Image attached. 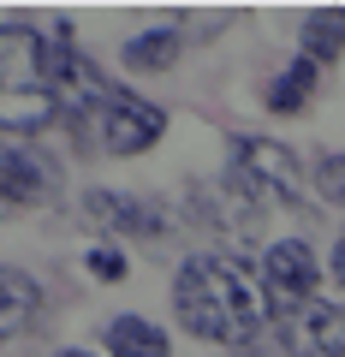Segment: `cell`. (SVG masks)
Instances as JSON below:
<instances>
[{"label": "cell", "instance_id": "6da1fadb", "mask_svg": "<svg viewBox=\"0 0 345 357\" xmlns=\"http://www.w3.org/2000/svg\"><path fill=\"white\" fill-rule=\"evenodd\" d=\"M179 328L208 345H250L262 328V292H250L244 268L227 256H191L173 280Z\"/></svg>", "mask_w": 345, "mask_h": 357}, {"label": "cell", "instance_id": "7a4b0ae2", "mask_svg": "<svg viewBox=\"0 0 345 357\" xmlns=\"http://www.w3.org/2000/svg\"><path fill=\"white\" fill-rule=\"evenodd\" d=\"M227 178L250 197L256 208H292L304 197V173H298V155L274 137H238L232 143V167Z\"/></svg>", "mask_w": 345, "mask_h": 357}, {"label": "cell", "instance_id": "3957f363", "mask_svg": "<svg viewBox=\"0 0 345 357\" xmlns=\"http://www.w3.org/2000/svg\"><path fill=\"white\" fill-rule=\"evenodd\" d=\"M84 119H90V137L102 143L107 155H143V149H155L161 131H167V114L149 107L143 96H131V89H107Z\"/></svg>", "mask_w": 345, "mask_h": 357}, {"label": "cell", "instance_id": "277c9868", "mask_svg": "<svg viewBox=\"0 0 345 357\" xmlns=\"http://www.w3.org/2000/svg\"><path fill=\"white\" fill-rule=\"evenodd\" d=\"M316 286H321V268H316V250H309L304 238L268 244V256H262V280H256L268 316H280V321L298 316L304 304H316Z\"/></svg>", "mask_w": 345, "mask_h": 357}, {"label": "cell", "instance_id": "5b68a950", "mask_svg": "<svg viewBox=\"0 0 345 357\" xmlns=\"http://www.w3.org/2000/svg\"><path fill=\"white\" fill-rule=\"evenodd\" d=\"M197 203V227L208 232V238H220L227 250H244V244L256 238V227H262V208L250 203V197L232 185V178H215V185H203V191H191Z\"/></svg>", "mask_w": 345, "mask_h": 357}, {"label": "cell", "instance_id": "8992f818", "mask_svg": "<svg viewBox=\"0 0 345 357\" xmlns=\"http://www.w3.org/2000/svg\"><path fill=\"white\" fill-rule=\"evenodd\" d=\"M280 351L286 357H345V304H304L298 316L280 321Z\"/></svg>", "mask_w": 345, "mask_h": 357}, {"label": "cell", "instance_id": "52a82bcc", "mask_svg": "<svg viewBox=\"0 0 345 357\" xmlns=\"http://www.w3.org/2000/svg\"><path fill=\"white\" fill-rule=\"evenodd\" d=\"M18 89H54V48L24 24L0 30V96Z\"/></svg>", "mask_w": 345, "mask_h": 357}, {"label": "cell", "instance_id": "ba28073f", "mask_svg": "<svg viewBox=\"0 0 345 357\" xmlns=\"http://www.w3.org/2000/svg\"><path fill=\"white\" fill-rule=\"evenodd\" d=\"M84 220L102 232H119V238H161L167 232V215L143 197H125V191H84Z\"/></svg>", "mask_w": 345, "mask_h": 357}, {"label": "cell", "instance_id": "9c48e42d", "mask_svg": "<svg viewBox=\"0 0 345 357\" xmlns=\"http://www.w3.org/2000/svg\"><path fill=\"white\" fill-rule=\"evenodd\" d=\"M0 197L18 208H36L54 197V167L42 161L36 149H24V143H13V149H0Z\"/></svg>", "mask_w": 345, "mask_h": 357}, {"label": "cell", "instance_id": "30bf717a", "mask_svg": "<svg viewBox=\"0 0 345 357\" xmlns=\"http://www.w3.org/2000/svg\"><path fill=\"white\" fill-rule=\"evenodd\" d=\"M36 310H42V286L30 280L24 268H0V345L18 340L36 321Z\"/></svg>", "mask_w": 345, "mask_h": 357}, {"label": "cell", "instance_id": "8fae6325", "mask_svg": "<svg viewBox=\"0 0 345 357\" xmlns=\"http://www.w3.org/2000/svg\"><path fill=\"white\" fill-rule=\"evenodd\" d=\"M107 357H173L167 333L143 316H114L107 321Z\"/></svg>", "mask_w": 345, "mask_h": 357}, {"label": "cell", "instance_id": "7c38bea8", "mask_svg": "<svg viewBox=\"0 0 345 357\" xmlns=\"http://www.w3.org/2000/svg\"><path fill=\"white\" fill-rule=\"evenodd\" d=\"M179 48H185V36L173 24L143 30V36L125 42V66H131V72H173V66H179Z\"/></svg>", "mask_w": 345, "mask_h": 357}, {"label": "cell", "instance_id": "4fadbf2b", "mask_svg": "<svg viewBox=\"0 0 345 357\" xmlns=\"http://www.w3.org/2000/svg\"><path fill=\"white\" fill-rule=\"evenodd\" d=\"M339 54H345V13H339V6L309 13L304 18V60L328 66V60H339Z\"/></svg>", "mask_w": 345, "mask_h": 357}, {"label": "cell", "instance_id": "5bb4252c", "mask_svg": "<svg viewBox=\"0 0 345 357\" xmlns=\"http://www.w3.org/2000/svg\"><path fill=\"white\" fill-rule=\"evenodd\" d=\"M316 77H321L316 60H292V66L268 84V107H274V114H298V107L316 96Z\"/></svg>", "mask_w": 345, "mask_h": 357}, {"label": "cell", "instance_id": "9a60e30c", "mask_svg": "<svg viewBox=\"0 0 345 357\" xmlns=\"http://www.w3.org/2000/svg\"><path fill=\"white\" fill-rule=\"evenodd\" d=\"M84 262H90V274H95V280H107V286H114V280H125V256H119L114 244H95V250L84 256Z\"/></svg>", "mask_w": 345, "mask_h": 357}, {"label": "cell", "instance_id": "2e32d148", "mask_svg": "<svg viewBox=\"0 0 345 357\" xmlns=\"http://www.w3.org/2000/svg\"><path fill=\"white\" fill-rule=\"evenodd\" d=\"M316 185L328 203H345V155H328V161L316 167Z\"/></svg>", "mask_w": 345, "mask_h": 357}, {"label": "cell", "instance_id": "e0dca14e", "mask_svg": "<svg viewBox=\"0 0 345 357\" xmlns=\"http://www.w3.org/2000/svg\"><path fill=\"white\" fill-rule=\"evenodd\" d=\"M333 280L345 286V232H339V244H333Z\"/></svg>", "mask_w": 345, "mask_h": 357}, {"label": "cell", "instance_id": "ac0fdd59", "mask_svg": "<svg viewBox=\"0 0 345 357\" xmlns=\"http://www.w3.org/2000/svg\"><path fill=\"white\" fill-rule=\"evenodd\" d=\"M6 215H13V203H6V197H0V220H6Z\"/></svg>", "mask_w": 345, "mask_h": 357}, {"label": "cell", "instance_id": "d6986e66", "mask_svg": "<svg viewBox=\"0 0 345 357\" xmlns=\"http://www.w3.org/2000/svg\"><path fill=\"white\" fill-rule=\"evenodd\" d=\"M60 357H90V351H60Z\"/></svg>", "mask_w": 345, "mask_h": 357}]
</instances>
